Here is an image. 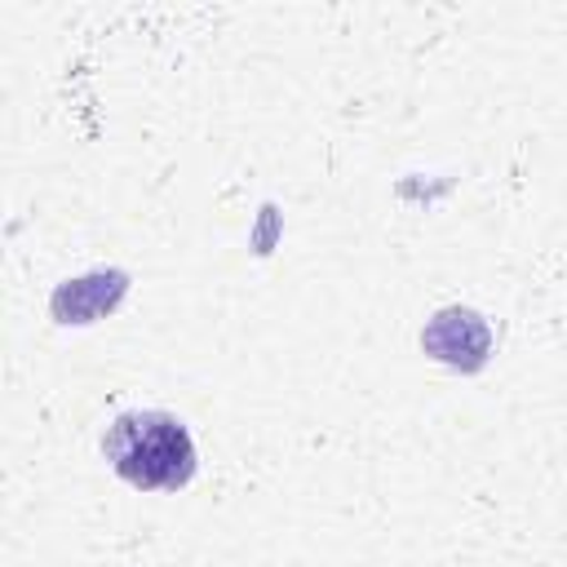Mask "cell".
I'll list each match as a JSON object with an SVG mask.
<instances>
[{"mask_svg":"<svg viewBox=\"0 0 567 567\" xmlns=\"http://www.w3.org/2000/svg\"><path fill=\"white\" fill-rule=\"evenodd\" d=\"M128 292V275L124 270H89L80 279H66L53 288L49 310L58 323H93L106 310L120 306V297Z\"/></svg>","mask_w":567,"mask_h":567,"instance_id":"cell-3","label":"cell"},{"mask_svg":"<svg viewBox=\"0 0 567 567\" xmlns=\"http://www.w3.org/2000/svg\"><path fill=\"white\" fill-rule=\"evenodd\" d=\"M102 456L142 492H177L195 474V439L186 421L164 408L120 412L102 434Z\"/></svg>","mask_w":567,"mask_h":567,"instance_id":"cell-1","label":"cell"},{"mask_svg":"<svg viewBox=\"0 0 567 567\" xmlns=\"http://www.w3.org/2000/svg\"><path fill=\"white\" fill-rule=\"evenodd\" d=\"M421 346L430 359L447 363V368H461V372H474L487 363V350H492V328L478 310L470 306H443L425 328H421Z\"/></svg>","mask_w":567,"mask_h":567,"instance_id":"cell-2","label":"cell"}]
</instances>
